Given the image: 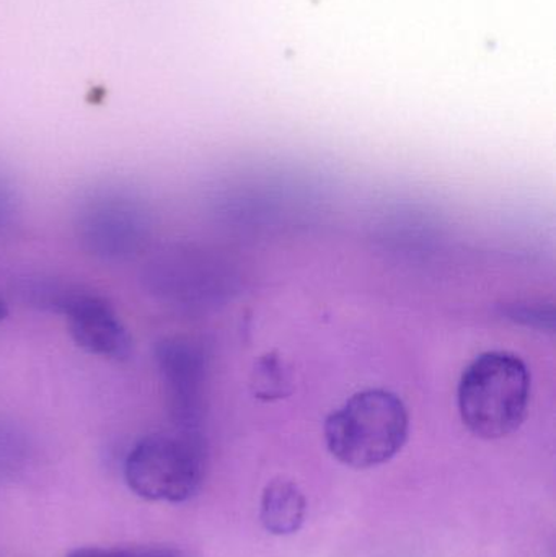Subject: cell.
Wrapping results in <instances>:
<instances>
[{
  "label": "cell",
  "instance_id": "6da1fadb",
  "mask_svg": "<svg viewBox=\"0 0 556 557\" xmlns=\"http://www.w3.org/2000/svg\"><path fill=\"white\" fill-rule=\"evenodd\" d=\"M531 388L521 357L508 350L482 354L460 379L457 403L464 425L485 441L508 437L528 418Z\"/></svg>",
  "mask_w": 556,
  "mask_h": 557
},
{
  "label": "cell",
  "instance_id": "7a4b0ae2",
  "mask_svg": "<svg viewBox=\"0 0 556 557\" xmlns=\"http://www.w3.org/2000/svg\"><path fill=\"white\" fill-rule=\"evenodd\" d=\"M408 432L407 406L387 389L356 393L325 421L330 454L355 470H369L391 461L407 444Z\"/></svg>",
  "mask_w": 556,
  "mask_h": 557
},
{
  "label": "cell",
  "instance_id": "3957f363",
  "mask_svg": "<svg viewBox=\"0 0 556 557\" xmlns=\"http://www.w3.org/2000/svg\"><path fill=\"white\" fill-rule=\"evenodd\" d=\"M206 473L198 432H159L137 442L124 461L127 486L156 503H185L196 496Z\"/></svg>",
  "mask_w": 556,
  "mask_h": 557
},
{
  "label": "cell",
  "instance_id": "277c9868",
  "mask_svg": "<svg viewBox=\"0 0 556 557\" xmlns=\"http://www.w3.org/2000/svg\"><path fill=\"white\" fill-rule=\"evenodd\" d=\"M75 228L88 253L103 260H126L149 238L150 212L136 193L104 186L81 202Z\"/></svg>",
  "mask_w": 556,
  "mask_h": 557
},
{
  "label": "cell",
  "instance_id": "5b68a950",
  "mask_svg": "<svg viewBox=\"0 0 556 557\" xmlns=\"http://www.w3.org/2000/svg\"><path fill=\"white\" fill-rule=\"evenodd\" d=\"M28 294L33 304L62 314L72 339L88 354L114 362L129 359L133 339L107 298L62 284H36Z\"/></svg>",
  "mask_w": 556,
  "mask_h": 557
},
{
  "label": "cell",
  "instance_id": "8992f818",
  "mask_svg": "<svg viewBox=\"0 0 556 557\" xmlns=\"http://www.w3.org/2000/svg\"><path fill=\"white\" fill-rule=\"evenodd\" d=\"M156 362L165 386L170 416L182 431L196 432L201 386V357L195 347L182 339L157 344Z\"/></svg>",
  "mask_w": 556,
  "mask_h": 557
},
{
  "label": "cell",
  "instance_id": "52a82bcc",
  "mask_svg": "<svg viewBox=\"0 0 556 557\" xmlns=\"http://www.w3.org/2000/svg\"><path fill=\"white\" fill-rule=\"evenodd\" d=\"M306 496L293 481L280 478L264 487L260 519L271 535L287 536L299 532L306 520Z\"/></svg>",
  "mask_w": 556,
  "mask_h": 557
},
{
  "label": "cell",
  "instance_id": "ba28073f",
  "mask_svg": "<svg viewBox=\"0 0 556 557\" xmlns=\"http://www.w3.org/2000/svg\"><path fill=\"white\" fill-rule=\"evenodd\" d=\"M28 460V441L12 422L0 418V483L15 476Z\"/></svg>",
  "mask_w": 556,
  "mask_h": 557
},
{
  "label": "cell",
  "instance_id": "9c48e42d",
  "mask_svg": "<svg viewBox=\"0 0 556 557\" xmlns=\"http://www.w3.org/2000/svg\"><path fill=\"white\" fill-rule=\"evenodd\" d=\"M69 557H198L189 549L176 546L146 545V546H110V548H78Z\"/></svg>",
  "mask_w": 556,
  "mask_h": 557
},
{
  "label": "cell",
  "instance_id": "30bf717a",
  "mask_svg": "<svg viewBox=\"0 0 556 557\" xmlns=\"http://www.w3.org/2000/svg\"><path fill=\"white\" fill-rule=\"evenodd\" d=\"M13 215V198L5 183L0 182V231L7 228Z\"/></svg>",
  "mask_w": 556,
  "mask_h": 557
},
{
  "label": "cell",
  "instance_id": "8fae6325",
  "mask_svg": "<svg viewBox=\"0 0 556 557\" xmlns=\"http://www.w3.org/2000/svg\"><path fill=\"white\" fill-rule=\"evenodd\" d=\"M7 314H9V310H7V305L0 300V321L5 320Z\"/></svg>",
  "mask_w": 556,
  "mask_h": 557
}]
</instances>
